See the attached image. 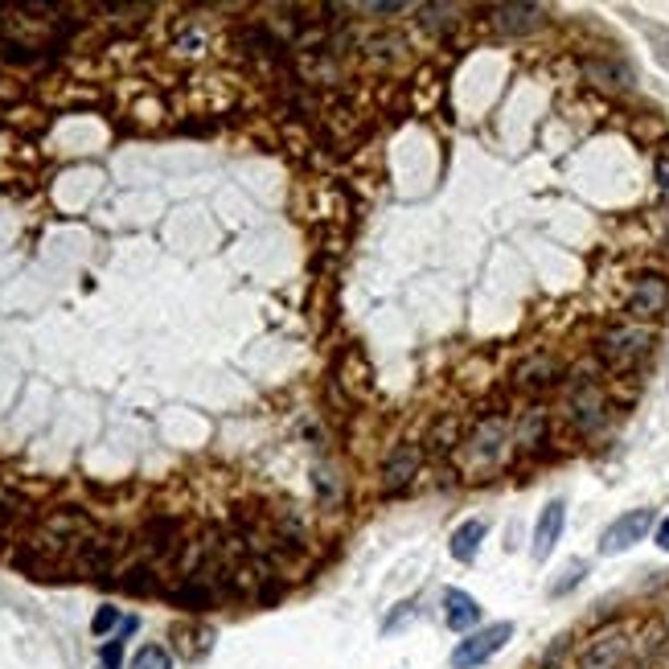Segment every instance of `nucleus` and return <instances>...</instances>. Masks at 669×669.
I'll return each instance as SVG.
<instances>
[{
  "instance_id": "nucleus-1",
  "label": "nucleus",
  "mask_w": 669,
  "mask_h": 669,
  "mask_svg": "<svg viewBox=\"0 0 669 669\" xmlns=\"http://www.w3.org/2000/svg\"><path fill=\"white\" fill-rule=\"evenodd\" d=\"M509 637H514V624H509V621H497V624H489V629H481V632H468L456 649H452V669L485 665V661L493 657Z\"/></svg>"
},
{
  "instance_id": "nucleus-2",
  "label": "nucleus",
  "mask_w": 669,
  "mask_h": 669,
  "mask_svg": "<svg viewBox=\"0 0 669 669\" xmlns=\"http://www.w3.org/2000/svg\"><path fill=\"white\" fill-rule=\"evenodd\" d=\"M649 341H653V333L637 329V325H629V329H612V333L600 337V358L608 361L612 369H629L637 358H645Z\"/></svg>"
},
{
  "instance_id": "nucleus-3",
  "label": "nucleus",
  "mask_w": 669,
  "mask_h": 669,
  "mask_svg": "<svg viewBox=\"0 0 669 669\" xmlns=\"http://www.w3.org/2000/svg\"><path fill=\"white\" fill-rule=\"evenodd\" d=\"M653 526V509H629L624 517H616V522L604 530L600 538V554H621L629 551V546H637L645 534H649Z\"/></svg>"
},
{
  "instance_id": "nucleus-4",
  "label": "nucleus",
  "mask_w": 669,
  "mask_h": 669,
  "mask_svg": "<svg viewBox=\"0 0 669 669\" xmlns=\"http://www.w3.org/2000/svg\"><path fill=\"white\" fill-rule=\"evenodd\" d=\"M563 526H567V505L546 501V509L538 514V526H534V559H538V563L551 559V551L559 546V538H563Z\"/></svg>"
},
{
  "instance_id": "nucleus-5",
  "label": "nucleus",
  "mask_w": 669,
  "mask_h": 669,
  "mask_svg": "<svg viewBox=\"0 0 669 669\" xmlns=\"http://www.w3.org/2000/svg\"><path fill=\"white\" fill-rule=\"evenodd\" d=\"M624 653H629V637H624V632H604V637H595L592 645L583 649L579 669H616Z\"/></svg>"
},
{
  "instance_id": "nucleus-6",
  "label": "nucleus",
  "mask_w": 669,
  "mask_h": 669,
  "mask_svg": "<svg viewBox=\"0 0 669 669\" xmlns=\"http://www.w3.org/2000/svg\"><path fill=\"white\" fill-rule=\"evenodd\" d=\"M665 300H669L665 280H661V275H645V280H637V288H632V296H629V312L640 320H649L665 308Z\"/></svg>"
},
{
  "instance_id": "nucleus-7",
  "label": "nucleus",
  "mask_w": 669,
  "mask_h": 669,
  "mask_svg": "<svg viewBox=\"0 0 669 669\" xmlns=\"http://www.w3.org/2000/svg\"><path fill=\"white\" fill-rule=\"evenodd\" d=\"M415 473H419V447L415 444H398L395 452L387 456V465H382V476H387L390 493H398V489L407 485Z\"/></svg>"
},
{
  "instance_id": "nucleus-8",
  "label": "nucleus",
  "mask_w": 669,
  "mask_h": 669,
  "mask_svg": "<svg viewBox=\"0 0 669 669\" xmlns=\"http://www.w3.org/2000/svg\"><path fill=\"white\" fill-rule=\"evenodd\" d=\"M493 25L501 33H530L543 25V9L538 4H501L493 9Z\"/></svg>"
},
{
  "instance_id": "nucleus-9",
  "label": "nucleus",
  "mask_w": 669,
  "mask_h": 669,
  "mask_svg": "<svg viewBox=\"0 0 669 669\" xmlns=\"http://www.w3.org/2000/svg\"><path fill=\"white\" fill-rule=\"evenodd\" d=\"M444 616H447V629L468 632L476 621H481V604H476L468 592H460V587H447V595H444Z\"/></svg>"
},
{
  "instance_id": "nucleus-10",
  "label": "nucleus",
  "mask_w": 669,
  "mask_h": 669,
  "mask_svg": "<svg viewBox=\"0 0 669 669\" xmlns=\"http://www.w3.org/2000/svg\"><path fill=\"white\" fill-rule=\"evenodd\" d=\"M481 538H485V522L481 517H468L452 530V554H456L460 563H473L476 551H481Z\"/></svg>"
},
{
  "instance_id": "nucleus-11",
  "label": "nucleus",
  "mask_w": 669,
  "mask_h": 669,
  "mask_svg": "<svg viewBox=\"0 0 669 669\" xmlns=\"http://www.w3.org/2000/svg\"><path fill=\"white\" fill-rule=\"evenodd\" d=\"M501 439H505V423H501V419H489V423L476 431V439H473L476 460H481V465H489V460L501 456Z\"/></svg>"
},
{
  "instance_id": "nucleus-12",
  "label": "nucleus",
  "mask_w": 669,
  "mask_h": 669,
  "mask_svg": "<svg viewBox=\"0 0 669 669\" xmlns=\"http://www.w3.org/2000/svg\"><path fill=\"white\" fill-rule=\"evenodd\" d=\"M571 411H575V423H579V427H595V423L604 419V398H600V390L583 387L579 395H575Z\"/></svg>"
},
{
  "instance_id": "nucleus-13",
  "label": "nucleus",
  "mask_w": 669,
  "mask_h": 669,
  "mask_svg": "<svg viewBox=\"0 0 669 669\" xmlns=\"http://www.w3.org/2000/svg\"><path fill=\"white\" fill-rule=\"evenodd\" d=\"M119 587L132 592V595H152L156 592V571H152V567H144V563L127 567V571L119 575Z\"/></svg>"
},
{
  "instance_id": "nucleus-14",
  "label": "nucleus",
  "mask_w": 669,
  "mask_h": 669,
  "mask_svg": "<svg viewBox=\"0 0 669 669\" xmlns=\"http://www.w3.org/2000/svg\"><path fill=\"white\" fill-rule=\"evenodd\" d=\"M554 374H559V369H554L551 358H534L517 369V382H522V387H551Z\"/></svg>"
},
{
  "instance_id": "nucleus-15",
  "label": "nucleus",
  "mask_w": 669,
  "mask_h": 669,
  "mask_svg": "<svg viewBox=\"0 0 669 669\" xmlns=\"http://www.w3.org/2000/svg\"><path fill=\"white\" fill-rule=\"evenodd\" d=\"M148 546H152L156 554H173L177 551V522H152L148 526Z\"/></svg>"
},
{
  "instance_id": "nucleus-16",
  "label": "nucleus",
  "mask_w": 669,
  "mask_h": 669,
  "mask_svg": "<svg viewBox=\"0 0 669 669\" xmlns=\"http://www.w3.org/2000/svg\"><path fill=\"white\" fill-rule=\"evenodd\" d=\"M546 436V411H530V415L522 419V427H517V444L522 447H538Z\"/></svg>"
},
{
  "instance_id": "nucleus-17",
  "label": "nucleus",
  "mask_w": 669,
  "mask_h": 669,
  "mask_svg": "<svg viewBox=\"0 0 669 669\" xmlns=\"http://www.w3.org/2000/svg\"><path fill=\"white\" fill-rule=\"evenodd\" d=\"M173 604H185V608L202 612V608H210V604H213V592H210V587H202V583H185V587H177V592H173Z\"/></svg>"
},
{
  "instance_id": "nucleus-18",
  "label": "nucleus",
  "mask_w": 669,
  "mask_h": 669,
  "mask_svg": "<svg viewBox=\"0 0 669 669\" xmlns=\"http://www.w3.org/2000/svg\"><path fill=\"white\" fill-rule=\"evenodd\" d=\"M132 669H173V657H169L161 645H144V649L136 653V661H132Z\"/></svg>"
},
{
  "instance_id": "nucleus-19",
  "label": "nucleus",
  "mask_w": 669,
  "mask_h": 669,
  "mask_svg": "<svg viewBox=\"0 0 669 669\" xmlns=\"http://www.w3.org/2000/svg\"><path fill=\"white\" fill-rule=\"evenodd\" d=\"M116 624H119V608H99L95 621H91V632H95V637H103V632H111Z\"/></svg>"
},
{
  "instance_id": "nucleus-20",
  "label": "nucleus",
  "mask_w": 669,
  "mask_h": 669,
  "mask_svg": "<svg viewBox=\"0 0 669 669\" xmlns=\"http://www.w3.org/2000/svg\"><path fill=\"white\" fill-rule=\"evenodd\" d=\"M119 661H124V640L103 645V669H119Z\"/></svg>"
},
{
  "instance_id": "nucleus-21",
  "label": "nucleus",
  "mask_w": 669,
  "mask_h": 669,
  "mask_svg": "<svg viewBox=\"0 0 669 669\" xmlns=\"http://www.w3.org/2000/svg\"><path fill=\"white\" fill-rule=\"evenodd\" d=\"M657 189L669 205V156H657Z\"/></svg>"
},
{
  "instance_id": "nucleus-22",
  "label": "nucleus",
  "mask_w": 669,
  "mask_h": 669,
  "mask_svg": "<svg viewBox=\"0 0 669 669\" xmlns=\"http://www.w3.org/2000/svg\"><path fill=\"white\" fill-rule=\"evenodd\" d=\"M575 579H583V563H571V567H567V579H563V583H554V592H567Z\"/></svg>"
},
{
  "instance_id": "nucleus-23",
  "label": "nucleus",
  "mask_w": 669,
  "mask_h": 669,
  "mask_svg": "<svg viewBox=\"0 0 669 669\" xmlns=\"http://www.w3.org/2000/svg\"><path fill=\"white\" fill-rule=\"evenodd\" d=\"M657 546H661V551H669V517L657 526Z\"/></svg>"
},
{
  "instance_id": "nucleus-24",
  "label": "nucleus",
  "mask_w": 669,
  "mask_h": 669,
  "mask_svg": "<svg viewBox=\"0 0 669 669\" xmlns=\"http://www.w3.org/2000/svg\"><path fill=\"white\" fill-rule=\"evenodd\" d=\"M661 665H665V669H669V645H665V657H661Z\"/></svg>"
}]
</instances>
